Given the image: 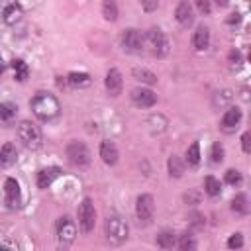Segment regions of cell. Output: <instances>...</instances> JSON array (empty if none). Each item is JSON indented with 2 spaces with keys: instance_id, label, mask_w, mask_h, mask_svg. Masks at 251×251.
I'll use <instances>...</instances> for the list:
<instances>
[{
  "instance_id": "obj_1",
  "label": "cell",
  "mask_w": 251,
  "mask_h": 251,
  "mask_svg": "<svg viewBox=\"0 0 251 251\" xmlns=\"http://www.w3.org/2000/svg\"><path fill=\"white\" fill-rule=\"evenodd\" d=\"M29 106H31V112L35 114V118L41 120V122L55 120V118L61 114V104H59V100H57L53 94H49V92H37V94L31 98Z\"/></svg>"
},
{
  "instance_id": "obj_2",
  "label": "cell",
  "mask_w": 251,
  "mask_h": 251,
  "mask_svg": "<svg viewBox=\"0 0 251 251\" xmlns=\"http://www.w3.org/2000/svg\"><path fill=\"white\" fill-rule=\"evenodd\" d=\"M104 235L108 239V243L112 245H122L127 241V235H129V227H127V222L120 216H108L106 222H104Z\"/></svg>"
},
{
  "instance_id": "obj_3",
  "label": "cell",
  "mask_w": 251,
  "mask_h": 251,
  "mask_svg": "<svg viewBox=\"0 0 251 251\" xmlns=\"http://www.w3.org/2000/svg\"><path fill=\"white\" fill-rule=\"evenodd\" d=\"M143 45L149 47V51L155 55V57H165L169 53V39L165 35V31L161 27H151L147 33H145V39H143Z\"/></svg>"
},
{
  "instance_id": "obj_4",
  "label": "cell",
  "mask_w": 251,
  "mask_h": 251,
  "mask_svg": "<svg viewBox=\"0 0 251 251\" xmlns=\"http://www.w3.org/2000/svg\"><path fill=\"white\" fill-rule=\"evenodd\" d=\"M18 137H20V141L27 147V149H37V147H41V129L33 124V122H29V120H24V122H20L18 124Z\"/></svg>"
},
{
  "instance_id": "obj_5",
  "label": "cell",
  "mask_w": 251,
  "mask_h": 251,
  "mask_svg": "<svg viewBox=\"0 0 251 251\" xmlns=\"http://www.w3.org/2000/svg\"><path fill=\"white\" fill-rule=\"evenodd\" d=\"M67 159L73 167H86V165H90L92 155H90V149L86 147V143L73 139L67 145Z\"/></svg>"
},
{
  "instance_id": "obj_6",
  "label": "cell",
  "mask_w": 251,
  "mask_h": 251,
  "mask_svg": "<svg viewBox=\"0 0 251 251\" xmlns=\"http://www.w3.org/2000/svg\"><path fill=\"white\" fill-rule=\"evenodd\" d=\"M135 216L139 220V224L147 226L151 224L153 216H155V200L151 194H139L135 200Z\"/></svg>"
},
{
  "instance_id": "obj_7",
  "label": "cell",
  "mask_w": 251,
  "mask_h": 251,
  "mask_svg": "<svg viewBox=\"0 0 251 251\" xmlns=\"http://www.w3.org/2000/svg\"><path fill=\"white\" fill-rule=\"evenodd\" d=\"M94 224H96V208L90 198H82V202L78 204V226L84 233H88L94 229Z\"/></svg>"
},
{
  "instance_id": "obj_8",
  "label": "cell",
  "mask_w": 251,
  "mask_h": 251,
  "mask_svg": "<svg viewBox=\"0 0 251 251\" xmlns=\"http://www.w3.org/2000/svg\"><path fill=\"white\" fill-rule=\"evenodd\" d=\"M55 231H57V239L61 245H71L76 237V226H75L73 218H69V216H61L57 220Z\"/></svg>"
},
{
  "instance_id": "obj_9",
  "label": "cell",
  "mask_w": 251,
  "mask_h": 251,
  "mask_svg": "<svg viewBox=\"0 0 251 251\" xmlns=\"http://www.w3.org/2000/svg\"><path fill=\"white\" fill-rule=\"evenodd\" d=\"M122 47H124V51H127V53H141L143 51V35L137 31V29H133V27H129V29H124V33H122Z\"/></svg>"
},
{
  "instance_id": "obj_10",
  "label": "cell",
  "mask_w": 251,
  "mask_h": 251,
  "mask_svg": "<svg viewBox=\"0 0 251 251\" xmlns=\"http://www.w3.org/2000/svg\"><path fill=\"white\" fill-rule=\"evenodd\" d=\"M4 198H6L8 208H12V210H16V208L22 206V190H20L18 180L12 178V176H8L4 180Z\"/></svg>"
},
{
  "instance_id": "obj_11",
  "label": "cell",
  "mask_w": 251,
  "mask_h": 251,
  "mask_svg": "<svg viewBox=\"0 0 251 251\" xmlns=\"http://www.w3.org/2000/svg\"><path fill=\"white\" fill-rule=\"evenodd\" d=\"M239 122H241V110H239L237 106H229V108L224 112V116H222L220 127H222V131H226V133H233V131L237 129Z\"/></svg>"
},
{
  "instance_id": "obj_12",
  "label": "cell",
  "mask_w": 251,
  "mask_h": 251,
  "mask_svg": "<svg viewBox=\"0 0 251 251\" xmlns=\"http://www.w3.org/2000/svg\"><path fill=\"white\" fill-rule=\"evenodd\" d=\"M129 96H131L133 104L139 106V108H151V106H155V102H157V94H155L153 90H149V88H143V86L133 88Z\"/></svg>"
},
{
  "instance_id": "obj_13",
  "label": "cell",
  "mask_w": 251,
  "mask_h": 251,
  "mask_svg": "<svg viewBox=\"0 0 251 251\" xmlns=\"http://www.w3.org/2000/svg\"><path fill=\"white\" fill-rule=\"evenodd\" d=\"M104 86H106V90L110 92V96H120V94H122L124 80H122V75H120L118 69H110V71L106 73Z\"/></svg>"
},
{
  "instance_id": "obj_14",
  "label": "cell",
  "mask_w": 251,
  "mask_h": 251,
  "mask_svg": "<svg viewBox=\"0 0 251 251\" xmlns=\"http://www.w3.org/2000/svg\"><path fill=\"white\" fill-rule=\"evenodd\" d=\"M100 157H102V161L106 165H116L118 159H120V151H118L116 143L110 141V139H104L100 143Z\"/></svg>"
},
{
  "instance_id": "obj_15",
  "label": "cell",
  "mask_w": 251,
  "mask_h": 251,
  "mask_svg": "<svg viewBox=\"0 0 251 251\" xmlns=\"http://www.w3.org/2000/svg\"><path fill=\"white\" fill-rule=\"evenodd\" d=\"M61 176V169L59 167H45L37 173V186L39 188H49L57 178Z\"/></svg>"
},
{
  "instance_id": "obj_16",
  "label": "cell",
  "mask_w": 251,
  "mask_h": 251,
  "mask_svg": "<svg viewBox=\"0 0 251 251\" xmlns=\"http://www.w3.org/2000/svg\"><path fill=\"white\" fill-rule=\"evenodd\" d=\"M175 18H176V22H178L180 25H184V27L192 25V22H194V10H192V6H190L188 2H180V4L176 6V10H175Z\"/></svg>"
},
{
  "instance_id": "obj_17",
  "label": "cell",
  "mask_w": 251,
  "mask_h": 251,
  "mask_svg": "<svg viewBox=\"0 0 251 251\" xmlns=\"http://www.w3.org/2000/svg\"><path fill=\"white\" fill-rule=\"evenodd\" d=\"M210 45V29L206 25H198L196 31L192 33V47L196 51H204Z\"/></svg>"
},
{
  "instance_id": "obj_18",
  "label": "cell",
  "mask_w": 251,
  "mask_h": 251,
  "mask_svg": "<svg viewBox=\"0 0 251 251\" xmlns=\"http://www.w3.org/2000/svg\"><path fill=\"white\" fill-rule=\"evenodd\" d=\"M22 6L20 4H16V2H12V4H8V6H4V12H2V20L8 24V25H14V24H18L20 20H22Z\"/></svg>"
},
{
  "instance_id": "obj_19",
  "label": "cell",
  "mask_w": 251,
  "mask_h": 251,
  "mask_svg": "<svg viewBox=\"0 0 251 251\" xmlns=\"http://www.w3.org/2000/svg\"><path fill=\"white\" fill-rule=\"evenodd\" d=\"M176 245V233L173 229H161L157 233V247H161L163 251H171Z\"/></svg>"
},
{
  "instance_id": "obj_20",
  "label": "cell",
  "mask_w": 251,
  "mask_h": 251,
  "mask_svg": "<svg viewBox=\"0 0 251 251\" xmlns=\"http://www.w3.org/2000/svg\"><path fill=\"white\" fill-rule=\"evenodd\" d=\"M16 157H18V151L14 147V143H4L0 147V167H12L16 163Z\"/></svg>"
},
{
  "instance_id": "obj_21",
  "label": "cell",
  "mask_w": 251,
  "mask_h": 251,
  "mask_svg": "<svg viewBox=\"0 0 251 251\" xmlns=\"http://www.w3.org/2000/svg\"><path fill=\"white\" fill-rule=\"evenodd\" d=\"M176 245H178V251H196L198 241H196V235L192 231H184L182 235H178Z\"/></svg>"
},
{
  "instance_id": "obj_22",
  "label": "cell",
  "mask_w": 251,
  "mask_h": 251,
  "mask_svg": "<svg viewBox=\"0 0 251 251\" xmlns=\"http://www.w3.org/2000/svg\"><path fill=\"white\" fill-rule=\"evenodd\" d=\"M67 82H69L73 88H82V86H88V84H90V75H88V73L73 71V73H69Z\"/></svg>"
},
{
  "instance_id": "obj_23",
  "label": "cell",
  "mask_w": 251,
  "mask_h": 251,
  "mask_svg": "<svg viewBox=\"0 0 251 251\" xmlns=\"http://www.w3.org/2000/svg\"><path fill=\"white\" fill-rule=\"evenodd\" d=\"M184 163L188 167H198V163H200V143L198 141H192L188 145V149L184 153Z\"/></svg>"
},
{
  "instance_id": "obj_24",
  "label": "cell",
  "mask_w": 251,
  "mask_h": 251,
  "mask_svg": "<svg viewBox=\"0 0 251 251\" xmlns=\"http://www.w3.org/2000/svg\"><path fill=\"white\" fill-rule=\"evenodd\" d=\"M167 167H169V175L175 176V178H180L182 173H184V161L176 155H171L169 161H167Z\"/></svg>"
},
{
  "instance_id": "obj_25",
  "label": "cell",
  "mask_w": 251,
  "mask_h": 251,
  "mask_svg": "<svg viewBox=\"0 0 251 251\" xmlns=\"http://www.w3.org/2000/svg\"><path fill=\"white\" fill-rule=\"evenodd\" d=\"M12 69H14V78L18 82H24L29 76V69H27V65L22 59H14L12 61Z\"/></svg>"
},
{
  "instance_id": "obj_26",
  "label": "cell",
  "mask_w": 251,
  "mask_h": 251,
  "mask_svg": "<svg viewBox=\"0 0 251 251\" xmlns=\"http://www.w3.org/2000/svg\"><path fill=\"white\" fill-rule=\"evenodd\" d=\"M231 210H233L235 214H239V216H245V214L249 212V204H247V196H245L243 192H239V194H235V198L231 200Z\"/></svg>"
},
{
  "instance_id": "obj_27",
  "label": "cell",
  "mask_w": 251,
  "mask_h": 251,
  "mask_svg": "<svg viewBox=\"0 0 251 251\" xmlns=\"http://www.w3.org/2000/svg\"><path fill=\"white\" fill-rule=\"evenodd\" d=\"M204 192H206L208 196H218V194L222 192V184H220V180H218L216 176L208 175V176L204 178Z\"/></svg>"
},
{
  "instance_id": "obj_28",
  "label": "cell",
  "mask_w": 251,
  "mask_h": 251,
  "mask_svg": "<svg viewBox=\"0 0 251 251\" xmlns=\"http://www.w3.org/2000/svg\"><path fill=\"white\" fill-rule=\"evenodd\" d=\"M133 76L145 84H155L157 82V75L151 73L149 69H133Z\"/></svg>"
},
{
  "instance_id": "obj_29",
  "label": "cell",
  "mask_w": 251,
  "mask_h": 251,
  "mask_svg": "<svg viewBox=\"0 0 251 251\" xmlns=\"http://www.w3.org/2000/svg\"><path fill=\"white\" fill-rule=\"evenodd\" d=\"M16 112H18V108L14 104H10V102L0 104V122H12L16 118Z\"/></svg>"
},
{
  "instance_id": "obj_30",
  "label": "cell",
  "mask_w": 251,
  "mask_h": 251,
  "mask_svg": "<svg viewBox=\"0 0 251 251\" xmlns=\"http://www.w3.org/2000/svg\"><path fill=\"white\" fill-rule=\"evenodd\" d=\"M102 16H104L106 20L114 22V20L118 18V6H116V2H112V0H106V2L102 4Z\"/></svg>"
},
{
  "instance_id": "obj_31",
  "label": "cell",
  "mask_w": 251,
  "mask_h": 251,
  "mask_svg": "<svg viewBox=\"0 0 251 251\" xmlns=\"http://www.w3.org/2000/svg\"><path fill=\"white\" fill-rule=\"evenodd\" d=\"M188 226L192 227V229H202L204 226H206V220H204V214H200V212H190L188 214Z\"/></svg>"
},
{
  "instance_id": "obj_32",
  "label": "cell",
  "mask_w": 251,
  "mask_h": 251,
  "mask_svg": "<svg viewBox=\"0 0 251 251\" xmlns=\"http://www.w3.org/2000/svg\"><path fill=\"white\" fill-rule=\"evenodd\" d=\"M224 155H226L224 145H222L220 141H216V143L212 145V149H210V161L218 165V163H222V161H224Z\"/></svg>"
},
{
  "instance_id": "obj_33",
  "label": "cell",
  "mask_w": 251,
  "mask_h": 251,
  "mask_svg": "<svg viewBox=\"0 0 251 251\" xmlns=\"http://www.w3.org/2000/svg\"><path fill=\"white\" fill-rule=\"evenodd\" d=\"M224 178H226V182H227V184H231V186H239V184H241V180H243V176H241V173H239L237 169H227Z\"/></svg>"
},
{
  "instance_id": "obj_34",
  "label": "cell",
  "mask_w": 251,
  "mask_h": 251,
  "mask_svg": "<svg viewBox=\"0 0 251 251\" xmlns=\"http://www.w3.org/2000/svg\"><path fill=\"white\" fill-rule=\"evenodd\" d=\"M229 100H231V90H222V92H216V94H214V106H216V108H218V106L224 108Z\"/></svg>"
},
{
  "instance_id": "obj_35",
  "label": "cell",
  "mask_w": 251,
  "mask_h": 251,
  "mask_svg": "<svg viewBox=\"0 0 251 251\" xmlns=\"http://www.w3.org/2000/svg\"><path fill=\"white\" fill-rule=\"evenodd\" d=\"M227 247L231 249V251H237V249H241L243 247V233H231L229 235V239H227Z\"/></svg>"
},
{
  "instance_id": "obj_36",
  "label": "cell",
  "mask_w": 251,
  "mask_h": 251,
  "mask_svg": "<svg viewBox=\"0 0 251 251\" xmlns=\"http://www.w3.org/2000/svg\"><path fill=\"white\" fill-rule=\"evenodd\" d=\"M241 147L245 153H251V131H245L241 135Z\"/></svg>"
},
{
  "instance_id": "obj_37",
  "label": "cell",
  "mask_w": 251,
  "mask_h": 251,
  "mask_svg": "<svg viewBox=\"0 0 251 251\" xmlns=\"http://www.w3.org/2000/svg\"><path fill=\"white\" fill-rule=\"evenodd\" d=\"M241 63H243V61H241L239 51H235V49H233V51H229V65H231V67H239Z\"/></svg>"
},
{
  "instance_id": "obj_38",
  "label": "cell",
  "mask_w": 251,
  "mask_h": 251,
  "mask_svg": "<svg viewBox=\"0 0 251 251\" xmlns=\"http://www.w3.org/2000/svg\"><path fill=\"white\" fill-rule=\"evenodd\" d=\"M196 8H198L202 14H210V10H212V6H210L208 0H198V2H196Z\"/></svg>"
},
{
  "instance_id": "obj_39",
  "label": "cell",
  "mask_w": 251,
  "mask_h": 251,
  "mask_svg": "<svg viewBox=\"0 0 251 251\" xmlns=\"http://www.w3.org/2000/svg\"><path fill=\"white\" fill-rule=\"evenodd\" d=\"M157 6H159L157 0H155V2H143V8H145V10H155Z\"/></svg>"
},
{
  "instance_id": "obj_40",
  "label": "cell",
  "mask_w": 251,
  "mask_h": 251,
  "mask_svg": "<svg viewBox=\"0 0 251 251\" xmlns=\"http://www.w3.org/2000/svg\"><path fill=\"white\" fill-rule=\"evenodd\" d=\"M239 20H241V16H239V14H231V18L227 20V24H231V25H233V24H239Z\"/></svg>"
},
{
  "instance_id": "obj_41",
  "label": "cell",
  "mask_w": 251,
  "mask_h": 251,
  "mask_svg": "<svg viewBox=\"0 0 251 251\" xmlns=\"http://www.w3.org/2000/svg\"><path fill=\"white\" fill-rule=\"evenodd\" d=\"M4 71V61H2V57H0V73Z\"/></svg>"
},
{
  "instance_id": "obj_42",
  "label": "cell",
  "mask_w": 251,
  "mask_h": 251,
  "mask_svg": "<svg viewBox=\"0 0 251 251\" xmlns=\"http://www.w3.org/2000/svg\"><path fill=\"white\" fill-rule=\"evenodd\" d=\"M0 251H6V247H4V245H0Z\"/></svg>"
}]
</instances>
